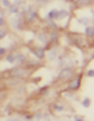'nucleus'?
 <instances>
[{"instance_id":"22","label":"nucleus","mask_w":94,"mask_h":121,"mask_svg":"<svg viewBox=\"0 0 94 121\" xmlns=\"http://www.w3.org/2000/svg\"><path fill=\"white\" fill-rule=\"evenodd\" d=\"M11 5H12V3H10V0H1V6H3V7L8 9Z\"/></svg>"},{"instance_id":"30","label":"nucleus","mask_w":94,"mask_h":121,"mask_svg":"<svg viewBox=\"0 0 94 121\" xmlns=\"http://www.w3.org/2000/svg\"><path fill=\"white\" fill-rule=\"evenodd\" d=\"M74 121H85V119H83V116H80V115H75L74 117Z\"/></svg>"},{"instance_id":"31","label":"nucleus","mask_w":94,"mask_h":121,"mask_svg":"<svg viewBox=\"0 0 94 121\" xmlns=\"http://www.w3.org/2000/svg\"><path fill=\"white\" fill-rule=\"evenodd\" d=\"M24 1H22V0H13V3L12 4H15V5H17V6H20Z\"/></svg>"},{"instance_id":"15","label":"nucleus","mask_w":94,"mask_h":121,"mask_svg":"<svg viewBox=\"0 0 94 121\" xmlns=\"http://www.w3.org/2000/svg\"><path fill=\"white\" fill-rule=\"evenodd\" d=\"M5 60L7 63H15L16 62V53L15 52H10L5 56Z\"/></svg>"},{"instance_id":"25","label":"nucleus","mask_w":94,"mask_h":121,"mask_svg":"<svg viewBox=\"0 0 94 121\" xmlns=\"http://www.w3.org/2000/svg\"><path fill=\"white\" fill-rule=\"evenodd\" d=\"M0 26H1V28H4V26H5V18H4V12L3 11L0 12Z\"/></svg>"},{"instance_id":"36","label":"nucleus","mask_w":94,"mask_h":121,"mask_svg":"<svg viewBox=\"0 0 94 121\" xmlns=\"http://www.w3.org/2000/svg\"><path fill=\"white\" fill-rule=\"evenodd\" d=\"M90 59H94V50H93V55H90Z\"/></svg>"},{"instance_id":"24","label":"nucleus","mask_w":94,"mask_h":121,"mask_svg":"<svg viewBox=\"0 0 94 121\" xmlns=\"http://www.w3.org/2000/svg\"><path fill=\"white\" fill-rule=\"evenodd\" d=\"M6 35H7V30L4 29V28H1V29H0V39L4 40V38H5Z\"/></svg>"},{"instance_id":"12","label":"nucleus","mask_w":94,"mask_h":121,"mask_svg":"<svg viewBox=\"0 0 94 121\" xmlns=\"http://www.w3.org/2000/svg\"><path fill=\"white\" fill-rule=\"evenodd\" d=\"M20 12V9H19V6H17V5H15V4H12L11 6H10L8 9H7V13H10V15H18Z\"/></svg>"},{"instance_id":"7","label":"nucleus","mask_w":94,"mask_h":121,"mask_svg":"<svg viewBox=\"0 0 94 121\" xmlns=\"http://www.w3.org/2000/svg\"><path fill=\"white\" fill-rule=\"evenodd\" d=\"M59 17V10L57 9H52L48 11V13L45 16V21H56V19H58Z\"/></svg>"},{"instance_id":"3","label":"nucleus","mask_w":94,"mask_h":121,"mask_svg":"<svg viewBox=\"0 0 94 121\" xmlns=\"http://www.w3.org/2000/svg\"><path fill=\"white\" fill-rule=\"evenodd\" d=\"M82 76H83V73H78L77 76L75 79L70 80V84L68 86V91H71V92H76V91L81 87V81H82Z\"/></svg>"},{"instance_id":"21","label":"nucleus","mask_w":94,"mask_h":121,"mask_svg":"<svg viewBox=\"0 0 94 121\" xmlns=\"http://www.w3.org/2000/svg\"><path fill=\"white\" fill-rule=\"evenodd\" d=\"M16 93H18V95H24V93H25V86L16 87Z\"/></svg>"},{"instance_id":"26","label":"nucleus","mask_w":94,"mask_h":121,"mask_svg":"<svg viewBox=\"0 0 94 121\" xmlns=\"http://www.w3.org/2000/svg\"><path fill=\"white\" fill-rule=\"evenodd\" d=\"M86 75H87L88 78H94V69H93V68L88 69L87 73H86Z\"/></svg>"},{"instance_id":"23","label":"nucleus","mask_w":94,"mask_h":121,"mask_svg":"<svg viewBox=\"0 0 94 121\" xmlns=\"http://www.w3.org/2000/svg\"><path fill=\"white\" fill-rule=\"evenodd\" d=\"M39 93H40V95H46V93H48V86L46 85V86H44V87H41L40 91H39Z\"/></svg>"},{"instance_id":"14","label":"nucleus","mask_w":94,"mask_h":121,"mask_svg":"<svg viewBox=\"0 0 94 121\" xmlns=\"http://www.w3.org/2000/svg\"><path fill=\"white\" fill-rule=\"evenodd\" d=\"M59 40V33L58 30H52L49 33V41L51 43H57Z\"/></svg>"},{"instance_id":"10","label":"nucleus","mask_w":94,"mask_h":121,"mask_svg":"<svg viewBox=\"0 0 94 121\" xmlns=\"http://www.w3.org/2000/svg\"><path fill=\"white\" fill-rule=\"evenodd\" d=\"M90 4H92V0H75V3H74V5H75L77 9L89 6Z\"/></svg>"},{"instance_id":"2","label":"nucleus","mask_w":94,"mask_h":121,"mask_svg":"<svg viewBox=\"0 0 94 121\" xmlns=\"http://www.w3.org/2000/svg\"><path fill=\"white\" fill-rule=\"evenodd\" d=\"M75 75V70L72 67H61L57 75V80L59 81H70Z\"/></svg>"},{"instance_id":"9","label":"nucleus","mask_w":94,"mask_h":121,"mask_svg":"<svg viewBox=\"0 0 94 121\" xmlns=\"http://www.w3.org/2000/svg\"><path fill=\"white\" fill-rule=\"evenodd\" d=\"M85 36L89 40L94 39V26L93 24H89L88 27H86L85 29Z\"/></svg>"},{"instance_id":"13","label":"nucleus","mask_w":94,"mask_h":121,"mask_svg":"<svg viewBox=\"0 0 94 121\" xmlns=\"http://www.w3.org/2000/svg\"><path fill=\"white\" fill-rule=\"evenodd\" d=\"M25 65L29 69H30V67H34V69H35V68L41 65V62H40V60H36V59H28V62L25 63Z\"/></svg>"},{"instance_id":"35","label":"nucleus","mask_w":94,"mask_h":121,"mask_svg":"<svg viewBox=\"0 0 94 121\" xmlns=\"http://www.w3.org/2000/svg\"><path fill=\"white\" fill-rule=\"evenodd\" d=\"M92 23H93V26H94V11H93V18H92Z\"/></svg>"},{"instance_id":"27","label":"nucleus","mask_w":94,"mask_h":121,"mask_svg":"<svg viewBox=\"0 0 94 121\" xmlns=\"http://www.w3.org/2000/svg\"><path fill=\"white\" fill-rule=\"evenodd\" d=\"M33 119H35L34 115H31V114H24V120L25 121H31Z\"/></svg>"},{"instance_id":"5","label":"nucleus","mask_w":94,"mask_h":121,"mask_svg":"<svg viewBox=\"0 0 94 121\" xmlns=\"http://www.w3.org/2000/svg\"><path fill=\"white\" fill-rule=\"evenodd\" d=\"M30 52L33 53L37 59H44L45 57H46V48L45 47H42V46H39V47H36V46H34V47H31L30 48Z\"/></svg>"},{"instance_id":"16","label":"nucleus","mask_w":94,"mask_h":121,"mask_svg":"<svg viewBox=\"0 0 94 121\" xmlns=\"http://www.w3.org/2000/svg\"><path fill=\"white\" fill-rule=\"evenodd\" d=\"M65 17H70V12L68 10L63 9V10H59V17H58V21H61V19H64Z\"/></svg>"},{"instance_id":"11","label":"nucleus","mask_w":94,"mask_h":121,"mask_svg":"<svg viewBox=\"0 0 94 121\" xmlns=\"http://www.w3.org/2000/svg\"><path fill=\"white\" fill-rule=\"evenodd\" d=\"M57 56H58V51H57V48L56 47H52L49 51H48V53H47V59L48 60H56V58H57Z\"/></svg>"},{"instance_id":"20","label":"nucleus","mask_w":94,"mask_h":121,"mask_svg":"<svg viewBox=\"0 0 94 121\" xmlns=\"http://www.w3.org/2000/svg\"><path fill=\"white\" fill-rule=\"evenodd\" d=\"M52 108H53L54 110H57V112H64V105H61V104L53 103L52 104Z\"/></svg>"},{"instance_id":"34","label":"nucleus","mask_w":94,"mask_h":121,"mask_svg":"<svg viewBox=\"0 0 94 121\" xmlns=\"http://www.w3.org/2000/svg\"><path fill=\"white\" fill-rule=\"evenodd\" d=\"M66 3H75V0H65Z\"/></svg>"},{"instance_id":"6","label":"nucleus","mask_w":94,"mask_h":121,"mask_svg":"<svg viewBox=\"0 0 94 121\" xmlns=\"http://www.w3.org/2000/svg\"><path fill=\"white\" fill-rule=\"evenodd\" d=\"M36 40L40 43V44H42L44 46L48 45L51 41H49V34L46 33V32H40L37 35H36Z\"/></svg>"},{"instance_id":"18","label":"nucleus","mask_w":94,"mask_h":121,"mask_svg":"<svg viewBox=\"0 0 94 121\" xmlns=\"http://www.w3.org/2000/svg\"><path fill=\"white\" fill-rule=\"evenodd\" d=\"M81 104H82V107L83 108H89L90 107V104H92V99L90 98H88V97H85L82 100H81Z\"/></svg>"},{"instance_id":"19","label":"nucleus","mask_w":94,"mask_h":121,"mask_svg":"<svg viewBox=\"0 0 94 121\" xmlns=\"http://www.w3.org/2000/svg\"><path fill=\"white\" fill-rule=\"evenodd\" d=\"M47 26L52 28V30H58V24L56 23V21H47Z\"/></svg>"},{"instance_id":"32","label":"nucleus","mask_w":94,"mask_h":121,"mask_svg":"<svg viewBox=\"0 0 94 121\" xmlns=\"http://www.w3.org/2000/svg\"><path fill=\"white\" fill-rule=\"evenodd\" d=\"M5 121H22V119H19V117H10Z\"/></svg>"},{"instance_id":"1","label":"nucleus","mask_w":94,"mask_h":121,"mask_svg":"<svg viewBox=\"0 0 94 121\" xmlns=\"http://www.w3.org/2000/svg\"><path fill=\"white\" fill-rule=\"evenodd\" d=\"M30 75V69L22 65H16L15 68L10 69V76H13L17 79H25Z\"/></svg>"},{"instance_id":"29","label":"nucleus","mask_w":94,"mask_h":121,"mask_svg":"<svg viewBox=\"0 0 94 121\" xmlns=\"http://www.w3.org/2000/svg\"><path fill=\"white\" fill-rule=\"evenodd\" d=\"M6 55H7V48H5V47H0V56L4 57V56H6Z\"/></svg>"},{"instance_id":"17","label":"nucleus","mask_w":94,"mask_h":121,"mask_svg":"<svg viewBox=\"0 0 94 121\" xmlns=\"http://www.w3.org/2000/svg\"><path fill=\"white\" fill-rule=\"evenodd\" d=\"M77 22L82 26H85V27H88L89 26V22H90V19L88 17H80L77 18Z\"/></svg>"},{"instance_id":"33","label":"nucleus","mask_w":94,"mask_h":121,"mask_svg":"<svg viewBox=\"0 0 94 121\" xmlns=\"http://www.w3.org/2000/svg\"><path fill=\"white\" fill-rule=\"evenodd\" d=\"M4 96H6V93L4 92V90L1 91V100H4Z\"/></svg>"},{"instance_id":"8","label":"nucleus","mask_w":94,"mask_h":121,"mask_svg":"<svg viewBox=\"0 0 94 121\" xmlns=\"http://www.w3.org/2000/svg\"><path fill=\"white\" fill-rule=\"evenodd\" d=\"M27 62H28V59L24 53H16V62H15L16 65H23Z\"/></svg>"},{"instance_id":"28","label":"nucleus","mask_w":94,"mask_h":121,"mask_svg":"<svg viewBox=\"0 0 94 121\" xmlns=\"http://www.w3.org/2000/svg\"><path fill=\"white\" fill-rule=\"evenodd\" d=\"M42 117H46V114H44V113H39V114H36V115H35V120H36V121L41 120Z\"/></svg>"},{"instance_id":"4","label":"nucleus","mask_w":94,"mask_h":121,"mask_svg":"<svg viewBox=\"0 0 94 121\" xmlns=\"http://www.w3.org/2000/svg\"><path fill=\"white\" fill-rule=\"evenodd\" d=\"M70 36H71V43L74 44L75 46H77V47L85 46L86 39L83 38L81 34H78V33H72V34H70Z\"/></svg>"}]
</instances>
